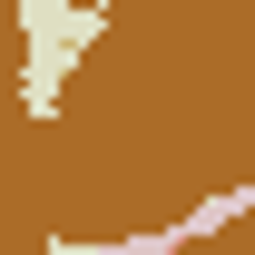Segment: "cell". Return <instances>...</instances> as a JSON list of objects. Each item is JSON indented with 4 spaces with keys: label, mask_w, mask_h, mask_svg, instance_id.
Returning <instances> with one entry per match:
<instances>
[{
    "label": "cell",
    "mask_w": 255,
    "mask_h": 255,
    "mask_svg": "<svg viewBox=\"0 0 255 255\" xmlns=\"http://www.w3.org/2000/svg\"><path fill=\"white\" fill-rule=\"evenodd\" d=\"M108 39V0H20V118L49 128L69 108V79Z\"/></svg>",
    "instance_id": "6da1fadb"
}]
</instances>
